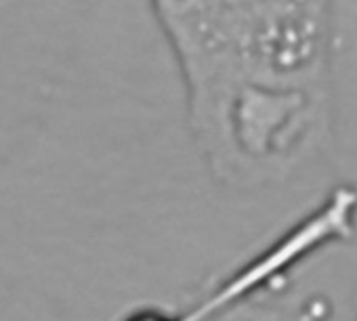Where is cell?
<instances>
[{"instance_id": "6da1fadb", "label": "cell", "mask_w": 357, "mask_h": 321, "mask_svg": "<svg viewBox=\"0 0 357 321\" xmlns=\"http://www.w3.org/2000/svg\"><path fill=\"white\" fill-rule=\"evenodd\" d=\"M190 134L229 189L290 181L334 120L336 0H147Z\"/></svg>"}, {"instance_id": "7a4b0ae2", "label": "cell", "mask_w": 357, "mask_h": 321, "mask_svg": "<svg viewBox=\"0 0 357 321\" xmlns=\"http://www.w3.org/2000/svg\"><path fill=\"white\" fill-rule=\"evenodd\" d=\"M353 321H357V313H355V319H353Z\"/></svg>"}]
</instances>
